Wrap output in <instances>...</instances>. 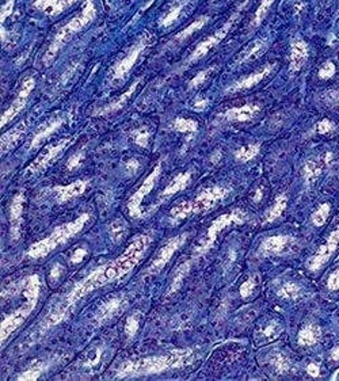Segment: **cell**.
<instances>
[{"label": "cell", "instance_id": "8fae6325", "mask_svg": "<svg viewBox=\"0 0 339 381\" xmlns=\"http://www.w3.org/2000/svg\"><path fill=\"white\" fill-rule=\"evenodd\" d=\"M339 244V227L337 229L331 232L329 237L326 239V241L322 246L316 250L314 255L311 256L308 262H307V267L311 271L320 270L327 262L331 259V256L334 255V252L337 251V247Z\"/></svg>", "mask_w": 339, "mask_h": 381}, {"label": "cell", "instance_id": "ab89813d", "mask_svg": "<svg viewBox=\"0 0 339 381\" xmlns=\"http://www.w3.org/2000/svg\"><path fill=\"white\" fill-rule=\"evenodd\" d=\"M258 277L257 275H254L251 278H248L247 281H244L242 285H240V289H239V293L242 296L243 299H247L250 297L252 293H254V290L257 288V282Z\"/></svg>", "mask_w": 339, "mask_h": 381}, {"label": "cell", "instance_id": "db71d44e", "mask_svg": "<svg viewBox=\"0 0 339 381\" xmlns=\"http://www.w3.org/2000/svg\"><path fill=\"white\" fill-rule=\"evenodd\" d=\"M316 129H318L319 133H329V132H331L334 129V124L330 120H323L318 124Z\"/></svg>", "mask_w": 339, "mask_h": 381}, {"label": "cell", "instance_id": "9a60e30c", "mask_svg": "<svg viewBox=\"0 0 339 381\" xmlns=\"http://www.w3.org/2000/svg\"><path fill=\"white\" fill-rule=\"evenodd\" d=\"M126 304H128V300L122 294L109 299L98 308L97 314H95V322L98 324H105L109 320L118 316V315H121L124 312V309H125Z\"/></svg>", "mask_w": 339, "mask_h": 381}, {"label": "cell", "instance_id": "8d00e7d4", "mask_svg": "<svg viewBox=\"0 0 339 381\" xmlns=\"http://www.w3.org/2000/svg\"><path fill=\"white\" fill-rule=\"evenodd\" d=\"M330 214V203H322L318 209H316L314 214H312V222L316 227H322L325 225V222L327 221V217Z\"/></svg>", "mask_w": 339, "mask_h": 381}, {"label": "cell", "instance_id": "4fadbf2b", "mask_svg": "<svg viewBox=\"0 0 339 381\" xmlns=\"http://www.w3.org/2000/svg\"><path fill=\"white\" fill-rule=\"evenodd\" d=\"M34 86H35V82H34L33 77H27L23 83H22V87L19 90V94H18V97L15 98V101L11 103L8 109L3 113V116H1V126H4L5 124H8L12 118L19 114L20 111L23 110L24 105H26V102L29 99V95L33 91Z\"/></svg>", "mask_w": 339, "mask_h": 381}, {"label": "cell", "instance_id": "4dcf8cb0", "mask_svg": "<svg viewBox=\"0 0 339 381\" xmlns=\"http://www.w3.org/2000/svg\"><path fill=\"white\" fill-rule=\"evenodd\" d=\"M277 294L285 300H297L303 296V288L296 282H285L277 290Z\"/></svg>", "mask_w": 339, "mask_h": 381}, {"label": "cell", "instance_id": "836d02e7", "mask_svg": "<svg viewBox=\"0 0 339 381\" xmlns=\"http://www.w3.org/2000/svg\"><path fill=\"white\" fill-rule=\"evenodd\" d=\"M259 144H250L244 145L240 150H237L235 152V159L240 163H246L248 160L254 159L258 154H259Z\"/></svg>", "mask_w": 339, "mask_h": 381}, {"label": "cell", "instance_id": "d6a6232c", "mask_svg": "<svg viewBox=\"0 0 339 381\" xmlns=\"http://www.w3.org/2000/svg\"><path fill=\"white\" fill-rule=\"evenodd\" d=\"M270 364L278 375H286L291 371V361L282 353H273L270 356Z\"/></svg>", "mask_w": 339, "mask_h": 381}, {"label": "cell", "instance_id": "3957f363", "mask_svg": "<svg viewBox=\"0 0 339 381\" xmlns=\"http://www.w3.org/2000/svg\"><path fill=\"white\" fill-rule=\"evenodd\" d=\"M18 285H19L20 294L23 296V301H22L20 307H18L14 312H11L8 316L3 319L1 327H0L1 345H4L5 341L24 323V320L31 315L35 305L38 303L39 290H41V281H39L38 275H27L26 278L19 281Z\"/></svg>", "mask_w": 339, "mask_h": 381}, {"label": "cell", "instance_id": "74e56055", "mask_svg": "<svg viewBox=\"0 0 339 381\" xmlns=\"http://www.w3.org/2000/svg\"><path fill=\"white\" fill-rule=\"evenodd\" d=\"M45 368H46V365L42 364V362H39V364L34 365V367H31L30 369H27V371H24L23 373H20L19 376H18V380H38Z\"/></svg>", "mask_w": 339, "mask_h": 381}, {"label": "cell", "instance_id": "f907efd6", "mask_svg": "<svg viewBox=\"0 0 339 381\" xmlns=\"http://www.w3.org/2000/svg\"><path fill=\"white\" fill-rule=\"evenodd\" d=\"M212 72V68H209V69H206V71H202V72H199L197 76H194V79L191 80V82L189 83V87H197V86H199L201 83L208 77L209 73Z\"/></svg>", "mask_w": 339, "mask_h": 381}, {"label": "cell", "instance_id": "f1b7e54d", "mask_svg": "<svg viewBox=\"0 0 339 381\" xmlns=\"http://www.w3.org/2000/svg\"><path fill=\"white\" fill-rule=\"evenodd\" d=\"M72 1L73 0H35L34 7L49 15H57Z\"/></svg>", "mask_w": 339, "mask_h": 381}, {"label": "cell", "instance_id": "44dd1931", "mask_svg": "<svg viewBox=\"0 0 339 381\" xmlns=\"http://www.w3.org/2000/svg\"><path fill=\"white\" fill-rule=\"evenodd\" d=\"M271 65H266L265 68H262L261 71H258V72L252 73V75H248V76L243 77L242 80H239V82L233 83L231 87L227 88L228 94H233V92H239L243 91V90H248V88H252L254 86H257L258 83L262 82L265 77L271 72Z\"/></svg>", "mask_w": 339, "mask_h": 381}, {"label": "cell", "instance_id": "91938a15", "mask_svg": "<svg viewBox=\"0 0 339 381\" xmlns=\"http://www.w3.org/2000/svg\"><path fill=\"white\" fill-rule=\"evenodd\" d=\"M331 358H333L334 361L339 360V346H335V348L331 350Z\"/></svg>", "mask_w": 339, "mask_h": 381}, {"label": "cell", "instance_id": "f5cc1de1", "mask_svg": "<svg viewBox=\"0 0 339 381\" xmlns=\"http://www.w3.org/2000/svg\"><path fill=\"white\" fill-rule=\"evenodd\" d=\"M126 173L129 175H135L137 173V170L140 169V162L135 158H132L126 162Z\"/></svg>", "mask_w": 339, "mask_h": 381}, {"label": "cell", "instance_id": "f35d334b", "mask_svg": "<svg viewBox=\"0 0 339 381\" xmlns=\"http://www.w3.org/2000/svg\"><path fill=\"white\" fill-rule=\"evenodd\" d=\"M139 326H140V319H139V314L131 315L129 318L126 319L125 324V334L128 338H133L139 331Z\"/></svg>", "mask_w": 339, "mask_h": 381}, {"label": "cell", "instance_id": "5b68a950", "mask_svg": "<svg viewBox=\"0 0 339 381\" xmlns=\"http://www.w3.org/2000/svg\"><path fill=\"white\" fill-rule=\"evenodd\" d=\"M228 193H229V189L223 188V186H212V188L205 189L194 199L183 201V202L175 205L170 210V221L172 224H176L193 214L209 212L220 201H223L228 195Z\"/></svg>", "mask_w": 339, "mask_h": 381}, {"label": "cell", "instance_id": "681fc988", "mask_svg": "<svg viewBox=\"0 0 339 381\" xmlns=\"http://www.w3.org/2000/svg\"><path fill=\"white\" fill-rule=\"evenodd\" d=\"M87 255V248L86 247H79V248H76L75 250V252H73L72 255H71V262L72 263H80V262L83 261V258L84 256Z\"/></svg>", "mask_w": 339, "mask_h": 381}, {"label": "cell", "instance_id": "b9f144b4", "mask_svg": "<svg viewBox=\"0 0 339 381\" xmlns=\"http://www.w3.org/2000/svg\"><path fill=\"white\" fill-rule=\"evenodd\" d=\"M132 137H133V141L136 144L140 145V147H147L148 145V140H150V131L143 128V129H137L132 133Z\"/></svg>", "mask_w": 339, "mask_h": 381}, {"label": "cell", "instance_id": "9c48e42d", "mask_svg": "<svg viewBox=\"0 0 339 381\" xmlns=\"http://www.w3.org/2000/svg\"><path fill=\"white\" fill-rule=\"evenodd\" d=\"M187 237H189V233L184 232L182 235H178V236L170 239L165 246L160 248L159 252L154 258V261L151 262V265L147 269V274H156V273L163 270L175 252L183 246L184 241L187 240Z\"/></svg>", "mask_w": 339, "mask_h": 381}, {"label": "cell", "instance_id": "ac0fdd59", "mask_svg": "<svg viewBox=\"0 0 339 381\" xmlns=\"http://www.w3.org/2000/svg\"><path fill=\"white\" fill-rule=\"evenodd\" d=\"M331 162H333V155L330 154V152L325 155H320L315 159L307 160L304 163V167H303V178H304L305 184H314Z\"/></svg>", "mask_w": 339, "mask_h": 381}, {"label": "cell", "instance_id": "1f68e13d", "mask_svg": "<svg viewBox=\"0 0 339 381\" xmlns=\"http://www.w3.org/2000/svg\"><path fill=\"white\" fill-rule=\"evenodd\" d=\"M107 232H109V236H110L113 243H120V241L126 236V232H128V224H126L125 220L118 218V220L113 221L112 224L109 225Z\"/></svg>", "mask_w": 339, "mask_h": 381}, {"label": "cell", "instance_id": "7c38bea8", "mask_svg": "<svg viewBox=\"0 0 339 381\" xmlns=\"http://www.w3.org/2000/svg\"><path fill=\"white\" fill-rule=\"evenodd\" d=\"M71 144H72V140H71V139H65V140L58 141L57 144L49 145L48 148H45L42 154H39L38 156L34 159L33 163L30 164L24 173L29 175H34V174H38V173H41L42 170L46 169L49 164L52 163V162L57 158L58 155L61 154V152H63L65 148H68Z\"/></svg>", "mask_w": 339, "mask_h": 381}, {"label": "cell", "instance_id": "7bdbcfd3", "mask_svg": "<svg viewBox=\"0 0 339 381\" xmlns=\"http://www.w3.org/2000/svg\"><path fill=\"white\" fill-rule=\"evenodd\" d=\"M273 1L274 0H262V3L258 7L257 12H255V18H254V24L257 26V24L261 23V20L263 19V16L266 15V12L270 8V5L273 4Z\"/></svg>", "mask_w": 339, "mask_h": 381}, {"label": "cell", "instance_id": "83f0119b", "mask_svg": "<svg viewBox=\"0 0 339 381\" xmlns=\"http://www.w3.org/2000/svg\"><path fill=\"white\" fill-rule=\"evenodd\" d=\"M137 84H139V82L133 83V84L131 86V88H129L128 91L124 92L118 99L113 101L112 103H109V105H106L105 107H102V109L95 111V116H107V114H110V113H113V111H117V110H120V109H122V107L125 106V103L128 102V99L132 97V94L135 92Z\"/></svg>", "mask_w": 339, "mask_h": 381}, {"label": "cell", "instance_id": "7dc6e473", "mask_svg": "<svg viewBox=\"0 0 339 381\" xmlns=\"http://www.w3.org/2000/svg\"><path fill=\"white\" fill-rule=\"evenodd\" d=\"M82 160H83V152L80 151V152L75 154L73 156H71V158L68 159V162H67L68 170H71V171H72V170H76L78 167H80Z\"/></svg>", "mask_w": 339, "mask_h": 381}, {"label": "cell", "instance_id": "ee69618b", "mask_svg": "<svg viewBox=\"0 0 339 381\" xmlns=\"http://www.w3.org/2000/svg\"><path fill=\"white\" fill-rule=\"evenodd\" d=\"M206 20H208V18H201V19H198V20H197V22H194V23H191L189 26V27H187V29H184L183 31H182V33L176 35V39H184V38H186V37H189L190 34L193 33V31L201 29L203 24H205V22H206Z\"/></svg>", "mask_w": 339, "mask_h": 381}, {"label": "cell", "instance_id": "94428289", "mask_svg": "<svg viewBox=\"0 0 339 381\" xmlns=\"http://www.w3.org/2000/svg\"><path fill=\"white\" fill-rule=\"evenodd\" d=\"M203 106H205V101L199 102V103H197V105H195V107H197V110H201V109H202Z\"/></svg>", "mask_w": 339, "mask_h": 381}, {"label": "cell", "instance_id": "6f0895ef", "mask_svg": "<svg viewBox=\"0 0 339 381\" xmlns=\"http://www.w3.org/2000/svg\"><path fill=\"white\" fill-rule=\"evenodd\" d=\"M307 373H308L311 377H318L320 373L319 367H318L316 364H310V365L307 367Z\"/></svg>", "mask_w": 339, "mask_h": 381}, {"label": "cell", "instance_id": "60d3db41", "mask_svg": "<svg viewBox=\"0 0 339 381\" xmlns=\"http://www.w3.org/2000/svg\"><path fill=\"white\" fill-rule=\"evenodd\" d=\"M282 333V326L276 320H273L270 323L267 324L266 327L262 330V334H263V337L266 338V339H276L278 338V335Z\"/></svg>", "mask_w": 339, "mask_h": 381}, {"label": "cell", "instance_id": "e575fe53", "mask_svg": "<svg viewBox=\"0 0 339 381\" xmlns=\"http://www.w3.org/2000/svg\"><path fill=\"white\" fill-rule=\"evenodd\" d=\"M265 39H257L255 42H252L250 46H248L242 54H240V57L237 60V63H246L248 60H251V58L257 57L258 53L261 52L262 49L265 48Z\"/></svg>", "mask_w": 339, "mask_h": 381}, {"label": "cell", "instance_id": "5bb4252c", "mask_svg": "<svg viewBox=\"0 0 339 381\" xmlns=\"http://www.w3.org/2000/svg\"><path fill=\"white\" fill-rule=\"evenodd\" d=\"M147 45H148V35L144 34L140 38V41L131 49V52L126 54L125 57L122 58L121 61L116 65L114 72H113V79H114V80H122V79L125 77L126 73L129 72L132 69V67L136 64L139 56L144 52Z\"/></svg>", "mask_w": 339, "mask_h": 381}, {"label": "cell", "instance_id": "c3c4849f", "mask_svg": "<svg viewBox=\"0 0 339 381\" xmlns=\"http://www.w3.org/2000/svg\"><path fill=\"white\" fill-rule=\"evenodd\" d=\"M327 288H329L330 290L339 289V269L330 274L329 281H327Z\"/></svg>", "mask_w": 339, "mask_h": 381}, {"label": "cell", "instance_id": "f546056e", "mask_svg": "<svg viewBox=\"0 0 339 381\" xmlns=\"http://www.w3.org/2000/svg\"><path fill=\"white\" fill-rule=\"evenodd\" d=\"M286 205H288V197H286L285 194H280V195H277L274 203H273L270 209L265 213L263 222H265V224H269V222L276 221L277 218L281 217V214L286 209Z\"/></svg>", "mask_w": 339, "mask_h": 381}, {"label": "cell", "instance_id": "603a6c76", "mask_svg": "<svg viewBox=\"0 0 339 381\" xmlns=\"http://www.w3.org/2000/svg\"><path fill=\"white\" fill-rule=\"evenodd\" d=\"M320 337H322V330L319 326L312 323L305 324L304 327L299 331L297 342L300 346H314L319 342Z\"/></svg>", "mask_w": 339, "mask_h": 381}, {"label": "cell", "instance_id": "e0dca14e", "mask_svg": "<svg viewBox=\"0 0 339 381\" xmlns=\"http://www.w3.org/2000/svg\"><path fill=\"white\" fill-rule=\"evenodd\" d=\"M190 181H191V171H186V173H182V174H178L175 177L171 182H170L167 186L165 188V190L159 194V197L156 199V202L154 203L152 209H150L148 213H154L158 209V207L165 203L169 198H171L174 194L179 193L183 189H186L189 186Z\"/></svg>", "mask_w": 339, "mask_h": 381}, {"label": "cell", "instance_id": "277c9868", "mask_svg": "<svg viewBox=\"0 0 339 381\" xmlns=\"http://www.w3.org/2000/svg\"><path fill=\"white\" fill-rule=\"evenodd\" d=\"M90 217H91L90 213H83L78 218H75L73 221L58 225V227L54 228L50 235L31 244L27 252H26V255L31 258V259H41V258L48 256L58 246L67 243L69 239H72L73 236L78 235L79 232L83 231V228L86 227Z\"/></svg>", "mask_w": 339, "mask_h": 381}, {"label": "cell", "instance_id": "484cf974", "mask_svg": "<svg viewBox=\"0 0 339 381\" xmlns=\"http://www.w3.org/2000/svg\"><path fill=\"white\" fill-rule=\"evenodd\" d=\"M64 121H65L64 118H56V120L49 121L46 125L42 126V128H41V129L34 135L33 140H31V143H30L29 145V148H35V147L41 144L42 141L49 139L50 136L53 135L54 132L57 131L60 126L63 125Z\"/></svg>", "mask_w": 339, "mask_h": 381}, {"label": "cell", "instance_id": "8992f818", "mask_svg": "<svg viewBox=\"0 0 339 381\" xmlns=\"http://www.w3.org/2000/svg\"><path fill=\"white\" fill-rule=\"evenodd\" d=\"M95 14H97V11H95V7L92 4V1L91 0H87V3L84 4V8H83L82 12H80L78 16H75L73 19L69 20L64 27H61V30L58 31L57 35L54 37L53 44L50 45V48H49V50L46 52V54H45L44 63H50V61L53 60L54 54L57 53L58 49L63 46L64 42H65L67 39L71 38L73 34L80 31L84 26H87V24L95 18Z\"/></svg>", "mask_w": 339, "mask_h": 381}, {"label": "cell", "instance_id": "4316f807", "mask_svg": "<svg viewBox=\"0 0 339 381\" xmlns=\"http://www.w3.org/2000/svg\"><path fill=\"white\" fill-rule=\"evenodd\" d=\"M24 133H26V122H20L15 126L14 129H11L10 132L1 136V154H7V151H10L12 147H15Z\"/></svg>", "mask_w": 339, "mask_h": 381}, {"label": "cell", "instance_id": "f6af8a7d", "mask_svg": "<svg viewBox=\"0 0 339 381\" xmlns=\"http://www.w3.org/2000/svg\"><path fill=\"white\" fill-rule=\"evenodd\" d=\"M102 357V350L99 348H95V349H92V350H90L87 354V367H95L97 365L98 362H99V360H101Z\"/></svg>", "mask_w": 339, "mask_h": 381}, {"label": "cell", "instance_id": "9f6ffc18", "mask_svg": "<svg viewBox=\"0 0 339 381\" xmlns=\"http://www.w3.org/2000/svg\"><path fill=\"white\" fill-rule=\"evenodd\" d=\"M14 4V0H7V3L3 5V8H1V20L4 22V19L7 18V15L11 12V7Z\"/></svg>", "mask_w": 339, "mask_h": 381}, {"label": "cell", "instance_id": "2e32d148", "mask_svg": "<svg viewBox=\"0 0 339 381\" xmlns=\"http://www.w3.org/2000/svg\"><path fill=\"white\" fill-rule=\"evenodd\" d=\"M90 185V181H83V179H78L72 184L69 185H58V186H54V188L49 189V191L53 194L54 199L57 203H64L68 202L69 199L72 198H76L79 195H82L86 189L88 188Z\"/></svg>", "mask_w": 339, "mask_h": 381}, {"label": "cell", "instance_id": "cb8c5ba5", "mask_svg": "<svg viewBox=\"0 0 339 381\" xmlns=\"http://www.w3.org/2000/svg\"><path fill=\"white\" fill-rule=\"evenodd\" d=\"M307 57H308V49L304 41H300V39L295 41L292 44L291 50V71L293 72L299 71L305 63Z\"/></svg>", "mask_w": 339, "mask_h": 381}, {"label": "cell", "instance_id": "ba28073f", "mask_svg": "<svg viewBox=\"0 0 339 381\" xmlns=\"http://www.w3.org/2000/svg\"><path fill=\"white\" fill-rule=\"evenodd\" d=\"M160 174H162V163H158L155 166V169L152 170V173L144 179L143 185L136 190L133 195H131L129 201L126 203V207H128V212H129L131 217L143 218L146 216V213L143 212V206L141 205H143V201L146 199L147 195L152 191V189L155 188Z\"/></svg>", "mask_w": 339, "mask_h": 381}, {"label": "cell", "instance_id": "7a4b0ae2", "mask_svg": "<svg viewBox=\"0 0 339 381\" xmlns=\"http://www.w3.org/2000/svg\"><path fill=\"white\" fill-rule=\"evenodd\" d=\"M194 352L191 349H180L172 352L144 358H131L118 367L116 379L141 377L158 375L171 369H179L190 365L194 361Z\"/></svg>", "mask_w": 339, "mask_h": 381}, {"label": "cell", "instance_id": "ffe728a7", "mask_svg": "<svg viewBox=\"0 0 339 381\" xmlns=\"http://www.w3.org/2000/svg\"><path fill=\"white\" fill-rule=\"evenodd\" d=\"M24 195L23 193L15 194L10 205V236L14 240H18L20 237V229H22V216H23Z\"/></svg>", "mask_w": 339, "mask_h": 381}, {"label": "cell", "instance_id": "6da1fadb", "mask_svg": "<svg viewBox=\"0 0 339 381\" xmlns=\"http://www.w3.org/2000/svg\"><path fill=\"white\" fill-rule=\"evenodd\" d=\"M150 243L151 237L148 235L136 236L118 258L94 269L83 280L76 282L65 297V304H64L65 308L71 311L73 305L84 296H87L105 285L112 284L114 281L122 278L128 273H131L135 269V266L140 262L141 258L144 256Z\"/></svg>", "mask_w": 339, "mask_h": 381}, {"label": "cell", "instance_id": "11a10c76", "mask_svg": "<svg viewBox=\"0 0 339 381\" xmlns=\"http://www.w3.org/2000/svg\"><path fill=\"white\" fill-rule=\"evenodd\" d=\"M63 271L64 267L60 265V263H56V265L53 266V269L50 270V281H52V284L60 280V277L63 275Z\"/></svg>", "mask_w": 339, "mask_h": 381}, {"label": "cell", "instance_id": "680465c9", "mask_svg": "<svg viewBox=\"0 0 339 381\" xmlns=\"http://www.w3.org/2000/svg\"><path fill=\"white\" fill-rule=\"evenodd\" d=\"M262 197H263V191H262V189H258L257 190V193H255V195H254V202H259L262 199Z\"/></svg>", "mask_w": 339, "mask_h": 381}, {"label": "cell", "instance_id": "bcb514c9", "mask_svg": "<svg viewBox=\"0 0 339 381\" xmlns=\"http://www.w3.org/2000/svg\"><path fill=\"white\" fill-rule=\"evenodd\" d=\"M180 11H182V5H176V7H174L172 10L170 11L169 14L166 15L165 16V19H163V26H169V24H171L172 22H174L178 16H179L180 14Z\"/></svg>", "mask_w": 339, "mask_h": 381}, {"label": "cell", "instance_id": "d4e9b609", "mask_svg": "<svg viewBox=\"0 0 339 381\" xmlns=\"http://www.w3.org/2000/svg\"><path fill=\"white\" fill-rule=\"evenodd\" d=\"M194 261H195V259L190 258V259L184 261L183 263H180V265L176 267V270L174 271V275H172L171 284H170L169 290H167V297L171 296V294H174L175 292L182 286V282H183V280L186 278V275L189 274V271L190 269H191V265L194 263Z\"/></svg>", "mask_w": 339, "mask_h": 381}, {"label": "cell", "instance_id": "7402d4cb", "mask_svg": "<svg viewBox=\"0 0 339 381\" xmlns=\"http://www.w3.org/2000/svg\"><path fill=\"white\" fill-rule=\"evenodd\" d=\"M259 110L261 107L258 105H244V106L229 109L224 114H221V117L224 120L233 121V122H246V121L252 120Z\"/></svg>", "mask_w": 339, "mask_h": 381}, {"label": "cell", "instance_id": "816d5d0a", "mask_svg": "<svg viewBox=\"0 0 339 381\" xmlns=\"http://www.w3.org/2000/svg\"><path fill=\"white\" fill-rule=\"evenodd\" d=\"M335 72V67H334V64L333 63H326L323 67H322V69L319 71V76L322 77V79H327V77H331L333 75H334Z\"/></svg>", "mask_w": 339, "mask_h": 381}, {"label": "cell", "instance_id": "30bf717a", "mask_svg": "<svg viewBox=\"0 0 339 381\" xmlns=\"http://www.w3.org/2000/svg\"><path fill=\"white\" fill-rule=\"evenodd\" d=\"M297 240L291 235H276L266 237L258 248V254L261 256H280L291 254L296 248Z\"/></svg>", "mask_w": 339, "mask_h": 381}, {"label": "cell", "instance_id": "d6986e66", "mask_svg": "<svg viewBox=\"0 0 339 381\" xmlns=\"http://www.w3.org/2000/svg\"><path fill=\"white\" fill-rule=\"evenodd\" d=\"M236 16H233L232 19H229L227 22V23L224 24L223 27L220 30H217L216 33L212 34L210 37H208L206 39H203L202 42L197 46V49L194 50L193 54L190 56L189 58V63H193V61H195V60H198V58H201L202 56H205V54L208 53L209 50L210 49L213 48V46H216L217 44H220V41L225 37L228 34V31H229V29H231V26H232L233 23V19H235Z\"/></svg>", "mask_w": 339, "mask_h": 381}, {"label": "cell", "instance_id": "d590c367", "mask_svg": "<svg viewBox=\"0 0 339 381\" xmlns=\"http://www.w3.org/2000/svg\"><path fill=\"white\" fill-rule=\"evenodd\" d=\"M172 126L176 132H183V133H193L198 129V124L194 120H187V118H176Z\"/></svg>", "mask_w": 339, "mask_h": 381}, {"label": "cell", "instance_id": "52a82bcc", "mask_svg": "<svg viewBox=\"0 0 339 381\" xmlns=\"http://www.w3.org/2000/svg\"><path fill=\"white\" fill-rule=\"evenodd\" d=\"M247 220V214L243 210H232V212L227 213V214H221L220 217L214 220L210 227L206 231V235H203V237L198 241V244L195 246L193 252V259H197L199 256H202L203 254H206L212 247H213L214 241L217 240L218 235L225 229V228L231 227V225H236V224H243Z\"/></svg>", "mask_w": 339, "mask_h": 381}]
</instances>
